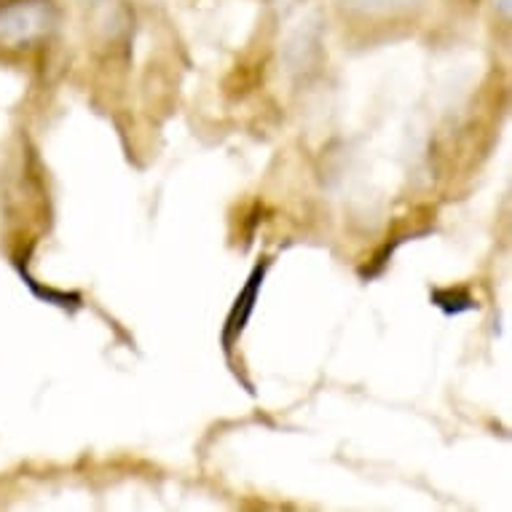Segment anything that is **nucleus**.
Here are the masks:
<instances>
[{
    "instance_id": "7ed1b4c3",
    "label": "nucleus",
    "mask_w": 512,
    "mask_h": 512,
    "mask_svg": "<svg viewBox=\"0 0 512 512\" xmlns=\"http://www.w3.org/2000/svg\"><path fill=\"white\" fill-rule=\"evenodd\" d=\"M427 0H336V6L349 17L368 22H389V19L411 17L424 9Z\"/></svg>"
},
{
    "instance_id": "f03ea898",
    "label": "nucleus",
    "mask_w": 512,
    "mask_h": 512,
    "mask_svg": "<svg viewBox=\"0 0 512 512\" xmlns=\"http://www.w3.org/2000/svg\"><path fill=\"white\" fill-rule=\"evenodd\" d=\"M266 271H269V261L258 263L255 269H252L250 279H247V285L236 298L234 309L228 314L226 319V330H223V346H226V352L234 349V344L239 341V336L247 328V322H250L252 311H255V301H258V293H261L263 279H266Z\"/></svg>"
},
{
    "instance_id": "20e7f679",
    "label": "nucleus",
    "mask_w": 512,
    "mask_h": 512,
    "mask_svg": "<svg viewBox=\"0 0 512 512\" xmlns=\"http://www.w3.org/2000/svg\"><path fill=\"white\" fill-rule=\"evenodd\" d=\"M432 303L445 314H464V311L478 309V301L467 293L464 287H443L432 293Z\"/></svg>"
},
{
    "instance_id": "f257e3e1",
    "label": "nucleus",
    "mask_w": 512,
    "mask_h": 512,
    "mask_svg": "<svg viewBox=\"0 0 512 512\" xmlns=\"http://www.w3.org/2000/svg\"><path fill=\"white\" fill-rule=\"evenodd\" d=\"M59 22L57 0H0V41L35 46L46 41Z\"/></svg>"
}]
</instances>
